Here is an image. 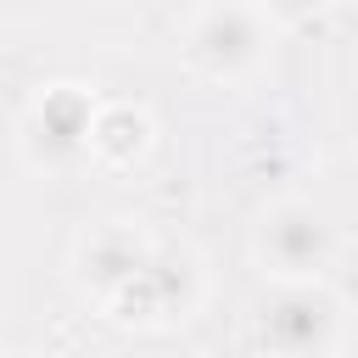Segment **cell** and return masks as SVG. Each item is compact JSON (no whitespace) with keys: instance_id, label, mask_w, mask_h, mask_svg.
<instances>
[{"instance_id":"cell-4","label":"cell","mask_w":358,"mask_h":358,"mask_svg":"<svg viewBox=\"0 0 358 358\" xmlns=\"http://www.w3.org/2000/svg\"><path fill=\"white\" fill-rule=\"evenodd\" d=\"M196 302H201V268L190 252H168V246H157L134 280H123L112 296H101V308L117 324H173Z\"/></svg>"},{"instance_id":"cell-6","label":"cell","mask_w":358,"mask_h":358,"mask_svg":"<svg viewBox=\"0 0 358 358\" xmlns=\"http://www.w3.org/2000/svg\"><path fill=\"white\" fill-rule=\"evenodd\" d=\"M151 241L134 229V224H101L84 246H78V280L95 291V296H112L123 280H134L145 263H151Z\"/></svg>"},{"instance_id":"cell-5","label":"cell","mask_w":358,"mask_h":358,"mask_svg":"<svg viewBox=\"0 0 358 358\" xmlns=\"http://www.w3.org/2000/svg\"><path fill=\"white\" fill-rule=\"evenodd\" d=\"M95 95L84 84H50L28 117H22V157L34 168H50V173H67L90 157V123H95Z\"/></svg>"},{"instance_id":"cell-2","label":"cell","mask_w":358,"mask_h":358,"mask_svg":"<svg viewBox=\"0 0 358 358\" xmlns=\"http://www.w3.org/2000/svg\"><path fill=\"white\" fill-rule=\"evenodd\" d=\"M268 50V17L252 0H218L185 28V62L201 78H246Z\"/></svg>"},{"instance_id":"cell-8","label":"cell","mask_w":358,"mask_h":358,"mask_svg":"<svg viewBox=\"0 0 358 358\" xmlns=\"http://www.w3.org/2000/svg\"><path fill=\"white\" fill-rule=\"evenodd\" d=\"M268 22H302V17H313V11H324L330 0H252Z\"/></svg>"},{"instance_id":"cell-1","label":"cell","mask_w":358,"mask_h":358,"mask_svg":"<svg viewBox=\"0 0 358 358\" xmlns=\"http://www.w3.org/2000/svg\"><path fill=\"white\" fill-rule=\"evenodd\" d=\"M257 341L274 358H330L341 341V296L324 280H285L257 313Z\"/></svg>"},{"instance_id":"cell-3","label":"cell","mask_w":358,"mask_h":358,"mask_svg":"<svg viewBox=\"0 0 358 358\" xmlns=\"http://www.w3.org/2000/svg\"><path fill=\"white\" fill-rule=\"evenodd\" d=\"M257 263L285 285V280H319L336 257V229L324 224L319 207L308 201H274L263 218H257Z\"/></svg>"},{"instance_id":"cell-9","label":"cell","mask_w":358,"mask_h":358,"mask_svg":"<svg viewBox=\"0 0 358 358\" xmlns=\"http://www.w3.org/2000/svg\"><path fill=\"white\" fill-rule=\"evenodd\" d=\"M0 358H11V352H6V347H0Z\"/></svg>"},{"instance_id":"cell-7","label":"cell","mask_w":358,"mask_h":358,"mask_svg":"<svg viewBox=\"0 0 358 358\" xmlns=\"http://www.w3.org/2000/svg\"><path fill=\"white\" fill-rule=\"evenodd\" d=\"M151 134H157V123H151L145 106L106 101V106H95V123H90V162L123 173V168H134L151 151Z\"/></svg>"}]
</instances>
